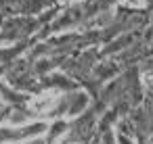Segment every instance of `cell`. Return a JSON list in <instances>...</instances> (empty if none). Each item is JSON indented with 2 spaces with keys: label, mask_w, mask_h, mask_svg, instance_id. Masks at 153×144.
Returning <instances> with one entry per match:
<instances>
[{
  "label": "cell",
  "mask_w": 153,
  "mask_h": 144,
  "mask_svg": "<svg viewBox=\"0 0 153 144\" xmlns=\"http://www.w3.org/2000/svg\"><path fill=\"white\" fill-rule=\"evenodd\" d=\"M57 104V94H40L36 98H32L30 109L34 113H51Z\"/></svg>",
  "instance_id": "obj_2"
},
{
  "label": "cell",
  "mask_w": 153,
  "mask_h": 144,
  "mask_svg": "<svg viewBox=\"0 0 153 144\" xmlns=\"http://www.w3.org/2000/svg\"><path fill=\"white\" fill-rule=\"evenodd\" d=\"M92 125H94V121H92L90 115L78 119V121L69 127V138H71V140H86V138L92 134Z\"/></svg>",
  "instance_id": "obj_1"
},
{
  "label": "cell",
  "mask_w": 153,
  "mask_h": 144,
  "mask_svg": "<svg viewBox=\"0 0 153 144\" xmlns=\"http://www.w3.org/2000/svg\"><path fill=\"white\" fill-rule=\"evenodd\" d=\"M117 144H134L132 136H126V134H117Z\"/></svg>",
  "instance_id": "obj_6"
},
{
  "label": "cell",
  "mask_w": 153,
  "mask_h": 144,
  "mask_svg": "<svg viewBox=\"0 0 153 144\" xmlns=\"http://www.w3.org/2000/svg\"><path fill=\"white\" fill-rule=\"evenodd\" d=\"M9 121H11V125L15 127V125H21V123H25L27 121V113L25 111H21V109H17V111H13V115L9 117Z\"/></svg>",
  "instance_id": "obj_4"
},
{
  "label": "cell",
  "mask_w": 153,
  "mask_h": 144,
  "mask_svg": "<svg viewBox=\"0 0 153 144\" xmlns=\"http://www.w3.org/2000/svg\"><path fill=\"white\" fill-rule=\"evenodd\" d=\"M113 73H115V65H113V63H107V65L99 67V71H97V75H99L101 79H105L107 75H113Z\"/></svg>",
  "instance_id": "obj_5"
},
{
  "label": "cell",
  "mask_w": 153,
  "mask_h": 144,
  "mask_svg": "<svg viewBox=\"0 0 153 144\" xmlns=\"http://www.w3.org/2000/svg\"><path fill=\"white\" fill-rule=\"evenodd\" d=\"M46 129H48V138H51V140H57V138H61L69 127H67V123H65L63 119H59V121L53 123V127H46Z\"/></svg>",
  "instance_id": "obj_3"
},
{
  "label": "cell",
  "mask_w": 153,
  "mask_h": 144,
  "mask_svg": "<svg viewBox=\"0 0 153 144\" xmlns=\"http://www.w3.org/2000/svg\"><path fill=\"white\" fill-rule=\"evenodd\" d=\"M124 4H128L130 9H140L145 4V0H124Z\"/></svg>",
  "instance_id": "obj_7"
},
{
  "label": "cell",
  "mask_w": 153,
  "mask_h": 144,
  "mask_svg": "<svg viewBox=\"0 0 153 144\" xmlns=\"http://www.w3.org/2000/svg\"><path fill=\"white\" fill-rule=\"evenodd\" d=\"M36 144H42V142H36Z\"/></svg>",
  "instance_id": "obj_8"
}]
</instances>
